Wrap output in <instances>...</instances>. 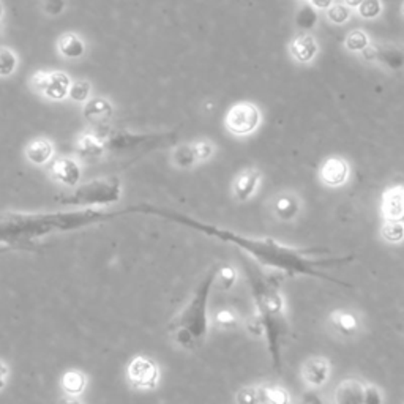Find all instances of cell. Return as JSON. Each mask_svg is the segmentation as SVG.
<instances>
[{"mask_svg": "<svg viewBox=\"0 0 404 404\" xmlns=\"http://www.w3.org/2000/svg\"><path fill=\"white\" fill-rule=\"evenodd\" d=\"M59 52L66 59H79L85 54V43L76 33H65L57 43Z\"/></svg>", "mask_w": 404, "mask_h": 404, "instance_id": "obj_17", "label": "cell"}, {"mask_svg": "<svg viewBox=\"0 0 404 404\" xmlns=\"http://www.w3.org/2000/svg\"><path fill=\"white\" fill-rule=\"evenodd\" d=\"M349 177V165L341 157H330L321 167V180L328 186H341Z\"/></svg>", "mask_w": 404, "mask_h": 404, "instance_id": "obj_9", "label": "cell"}, {"mask_svg": "<svg viewBox=\"0 0 404 404\" xmlns=\"http://www.w3.org/2000/svg\"><path fill=\"white\" fill-rule=\"evenodd\" d=\"M172 161L174 165L177 167H182V170H188L198 163L196 153H194L193 144L191 145H180L176 149V152L172 153Z\"/></svg>", "mask_w": 404, "mask_h": 404, "instance_id": "obj_18", "label": "cell"}, {"mask_svg": "<svg viewBox=\"0 0 404 404\" xmlns=\"http://www.w3.org/2000/svg\"><path fill=\"white\" fill-rule=\"evenodd\" d=\"M347 8H359L363 0H343Z\"/></svg>", "mask_w": 404, "mask_h": 404, "instance_id": "obj_38", "label": "cell"}, {"mask_svg": "<svg viewBox=\"0 0 404 404\" xmlns=\"http://www.w3.org/2000/svg\"><path fill=\"white\" fill-rule=\"evenodd\" d=\"M262 120L261 109L250 101L234 105L225 117L226 130L234 136H248L258 130Z\"/></svg>", "mask_w": 404, "mask_h": 404, "instance_id": "obj_1", "label": "cell"}, {"mask_svg": "<svg viewBox=\"0 0 404 404\" xmlns=\"http://www.w3.org/2000/svg\"><path fill=\"white\" fill-rule=\"evenodd\" d=\"M299 199L294 194H280L273 202V212L283 221H292L299 213Z\"/></svg>", "mask_w": 404, "mask_h": 404, "instance_id": "obj_16", "label": "cell"}, {"mask_svg": "<svg viewBox=\"0 0 404 404\" xmlns=\"http://www.w3.org/2000/svg\"><path fill=\"white\" fill-rule=\"evenodd\" d=\"M382 11H384L382 0H363L359 8H357L359 16L362 19H365V21L378 19L382 15Z\"/></svg>", "mask_w": 404, "mask_h": 404, "instance_id": "obj_21", "label": "cell"}, {"mask_svg": "<svg viewBox=\"0 0 404 404\" xmlns=\"http://www.w3.org/2000/svg\"><path fill=\"white\" fill-rule=\"evenodd\" d=\"M60 387H62L65 395L81 396L85 392L87 387L85 374L79 372V369H70V372H66L62 376V379H60Z\"/></svg>", "mask_w": 404, "mask_h": 404, "instance_id": "obj_15", "label": "cell"}, {"mask_svg": "<svg viewBox=\"0 0 404 404\" xmlns=\"http://www.w3.org/2000/svg\"><path fill=\"white\" fill-rule=\"evenodd\" d=\"M360 54H362V59L365 60V62L373 64L374 60H379V49L373 44H368L367 48L363 49Z\"/></svg>", "mask_w": 404, "mask_h": 404, "instance_id": "obj_32", "label": "cell"}, {"mask_svg": "<svg viewBox=\"0 0 404 404\" xmlns=\"http://www.w3.org/2000/svg\"><path fill=\"white\" fill-rule=\"evenodd\" d=\"M51 177L59 185L66 188H76L81 184L83 177V170H81L79 161L70 157L59 158L51 166Z\"/></svg>", "mask_w": 404, "mask_h": 404, "instance_id": "obj_6", "label": "cell"}, {"mask_svg": "<svg viewBox=\"0 0 404 404\" xmlns=\"http://www.w3.org/2000/svg\"><path fill=\"white\" fill-rule=\"evenodd\" d=\"M382 215L387 221L404 223V185H395L382 196Z\"/></svg>", "mask_w": 404, "mask_h": 404, "instance_id": "obj_7", "label": "cell"}, {"mask_svg": "<svg viewBox=\"0 0 404 404\" xmlns=\"http://www.w3.org/2000/svg\"><path fill=\"white\" fill-rule=\"evenodd\" d=\"M363 398H365V387L354 379L341 382L335 393L336 404H365Z\"/></svg>", "mask_w": 404, "mask_h": 404, "instance_id": "obj_14", "label": "cell"}, {"mask_svg": "<svg viewBox=\"0 0 404 404\" xmlns=\"http://www.w3.org/2000/svg\"><path fill=\"white\" fill-rule=\"evenodd\" d=\"M59 404H83L81 403V400L78 398V396H69L66 395L65 398H62L59 401Z\"/></svg>", "mask_w": 404, "mask_h": 404, "instance_id": "obj_37", "label": "cell"}, {"mask_svg": "<svg viewBox=\"0 0 404 404\" xmlns=\"http://www.w3.org/2000/svg\"><path fill=\"white\" fill-rule=\"evenodd\" d=\"M401 15H403V16H404V2H403V4H401Z\"/></svg>", "mask_w": 404, "mask_h": 404, "instance_id": "obj_40", "label": "cell"}, {"mask_svg": "<svg viewBox=\"0 0 404 404\" xmlns=\"http://www.w3.org/2000/svg\"><path fill=\"white\" fill-rule=\"evenodd\" d=\"M126 379L136 390H153L160 381L158 365L149 357H134L126 368Z\"/></svg>", "mask_w": 404, "mask_h": 404, "instance_id": "obj_3", "label": "cell"}, {"mask_svg": "<svg viewBox=\"0 0 404 404\" xmlns=\"http://www.w3.org/2000/svg\"><path fill=\"white\" fill-rule=\"evenodd\" d=\"M369 44V37L367 32H363L362 29H354L347 33V37L345 40V48L349 52H362Z\"/></svg>", "mask_w": 404, "mask_h": 404, "instance_id": "obj_19", "label": "cell"}, {"mask_svg": "<svg viewBox=\"0 0 404 404\" xmlns=\"http://www.w3.org/2000/svg\"><path fill=\"white\" fill-rule=\"evenodd\" d=\"M220 277H221V281L225 283L226 286H231L232 283L235 281V272L232 271V268H229V267H225L223 271H221L220 273Z\"/></svg>", "mask_w": 404, "mask_h": 404, "instance_id": "obj_33", "label": "cell"}, {"mask_svg": "<svg viewBox=\"0 0 404 404\" xmlns=\"http://www.w3.org/2000/svg\"><path fill=\"white\" fill-rule=\"evenodd\" d=\"M0 35H2V24H0Z\"/></svg>", "mask_w": 404, "mask_h": 404, "instance_id": "obj_41", "label": "cell"}, {"mask_svg": "<svg viewBox=\"0 0 404 404\" xmlns=\"http://www.w3.org/2000/svg\"><path fill=\"white\" fill-rule=\"evenodd\" d=\"M302 376L307 384L313 387H321L327 382L330 376V368L326 359L316 357V359H309L302 369Z\"/></svg>", "mask_w": 404, "mask_h": 404, "instance_id": "obj_12", "label": "cell"}, {"mask_svg": "<svg viewBox=\"0 0 404 404\" xmlns=\"http://www.w3.org/2000/svg\"><path fill=\"white\" fill-rule=\"evenodd\" d=\"M8 376H10V369L6 367V363L0 362V390H4L6 382H8Z\"/></svg>", "mask_w": 404, "mask_h": 404, "instance_id": "obj_35", "label": "cell"}, {"mask_svg": "<svg viewBox=\"0 0 404 404\" xmlns=\"http://www.w3.org/2000/svg\"><path fill=\"white\" fill-rule=\"evenodd\" d=\"M90 95V84L87 81H76L70 85L69 97L73 101H79V103H84V101L89 100Z\"/></svg>", "mask_w": 404, "mask_h": 404, "instance_id": "obj_27", "label": "cell"}, {"mask_svg": "<svg viewBox=\"0 0 404 404\" xmlns=\"http://www.w3.org/2000/svg\"><path fill=\"white\" fill-rule=\"evenodd\" d=\"M332 318L335 321V326L338 327L341 332L351 333L357 328V319H355V316L351 313L340 311V313H335Z\"/></svg>", "mask_w": 404, "mask_h": 404, "instance_id": "obj_26", "label": "cell"}, {"mask_svg": "<svg viewBox=\"0 0 404 404\" xmlns=\"http://www.w3.org/2000/svg\"><path fill=\"white\" fill-rule=\"evenodd\" d=\"M261 182V172L256 170H245L242 171L237 177L234 180L232 191L234 196L239 201H246L250 199L253 194L256 193Z\"/></svg>", "mask_w": 404, "mask_h": 404, "instance_id": "obj_11", "label": "cell"}, {"mask_svg": "<svg viewBox=\"0 0 404 404\" xmlns=\"http://www.w3.org/2000/svg\"><path fill=\"white\" fill-rule=\"evenodd\" d=\"M289 56L299 65H308L318 57L319 44L309 32H300L289 43Z\"/></svg>", "mask_w": 404, "mask_h": 404, "instance_id": "obj_5", "label": "cell"}, {"mask_svg": "<svg viewBox=\"0 0 404 404\" xmlns=\"http://www.w3.org/2000/svg\"><path fill=\"white\" fill-rule=\"evenodd\" d=\"M4 16V6H2V2H0V19H2Z\"/></svg>", "mask_w": 404, "mask_h": 404, "instance_id": "obj_39", "label": "cell"}, {"mask_svg": "<svg viewBox=\"0 0 404 404\" xmlns=\"http://www.w3.org/2000/svg\"><path fill=\"white\" fill-rule=\"evenodd\" d=\"M326 16L328 19V23H332L335 25H343L351 19V8H347L345 4H333L326 11Z\"/></svg>", "mask_w": 404, "mask_h": 404, "instance_id": "obj_22", "label": "cell"}, {"mask_svg": "<svg viewBox=\"0 0 404 404\" xmlns=\"http://www.w3.org/2000/svg\"><path fill=\"white\" fill-rule=\"evenodd\" d=\"M363 403L365 404H381L382 396L378 392V388L373 387V386L365 387V398H363Z\"/></svg>", "mask_w": 404, "mask_h": 404, "instance_id": "obj_31", "label": "cell"}, {"mask_svg": "<svg viewBox=\"0 0 404 404\" xmlns=\"http://www.w3.org/2000/svg\"><path fill=\"white\" fill-rule=\"evenodd\" d=\"M65 10V0H46L44 11L51 16H57Z\"/></svg>", "mask_w": 404, "mask_h": 404, "instance_id": "obj_30", "label": "cell"}, {"mask_svg": "<svg viewBox=\"0 0 404 404\" xmlns=\"http://www.w3.org/2000/svg\"><path fill=\"white\" fill-rule=\"evenodd\" d=\"M84 117L95 128L107 126L114 117V106L106 98H92L85 101Z\"/></svg>", "mask_w": 404, "mask_h": 404, "instance_id": "obj_8", "label": "cell"}, {"mask_svg": "<svg viewBox=\"0 0 404 404\" xmlns=\"http://www.w3.org/2000/svg\"><path fill=\"white\" fill-rule=\"evenodd\" d=\"M32 89L52 101H62L69 97L71 81L64 71H37L30 79Z\"/></svg>", "mask_w": 404, "mask_h": 404, "instance_id": "obj_2", "label": "cell"}, {"mask_svg": "<svg viewBox=\"0 0 404 404\" xmlns=\"http://www.w3.org/2000/svg\"><path fill=\"white\" fill-rule=\"evenodd\" d=\"M261 392L256 388H244L237 393L239 404H259L261 403Z\"/></svg>", "mask_w": 404, "mask_h": 404, "instance_id": "obj_29", "label": "cell"}, {"mask_svg": "<svg viewBox=\"0 0 404 404\" xmlns=\"http://www.w3.org/2000/svg\"><path fill=\"white\" fill-rule=\"evenodd\" d=\"M382 237L390 244H398L404 239V223L400 221H386L382 226Z\"/></svg>", "mask_w": 404, "mask_h": 404, "instance_id": "obj_25", "label": "cell"}, {"mask_svg": "<svg viewBox=\"0 0 404 404\" xmlns=\"http://www.w3.org/2000/svg\"><path fill=\"white\" fill-rule=\"evenodd\" d=\"M262 400L267 401L268 404H289V395L285 388L281 387H264L259 390Z\"/></svg>", "mask_w": 404, "mask_h": 404, "instance_id": "obj_24", "label": "cell"}, {"mask_svg": "<svg viewBox=\"0 0 404 404\" xmlns=\"http://www.w3.org/2000/svg\"><path fill=\"white\" fill-rule=\"evenodd\" d=\"M309 2H311V6L314 10L327 11L330 6L335 4V0H309Z\"/></svg>", "mask_w": 404, "mask_h": 404, "instance_id": "obj_34", "label": "cell"}, {"mask_svg": "<svg viewBox=\"0 0 404 404\" xmlns=\"http://www.w3.org/2000/svg\"><path fill=\"white\" fill-rule=\"evenodd\" d=\"M52 157H54V145L51 141H48L46 138L33 139L25 147V158L29 160V163L35 166H43L46 163H49Z\"/></svg>", "mask_w": 404, "mask_h": 404, "instance_id": "obj_13", "label": "cell"}, {"mask_svg": "<svg viewBox=\"0 0 404 404\" xmlns=\"http://www.w3.org/2000/svg\"><path fill=\"white\" fill-rule=\"evenodd\" d=\"M300 2H307V0H300Z\"/></svg>", "mask_w": 404, "mask_h": 404, "instance_id": "obj_42", "label": "cell"}, {"mask_svg": "<svg viewBox=\"0 0 404 404\" xmlns=\"http://www.w3.org/2000/svg\"><path fill=\"white\" fill-rule=\"evenodd\" d=\"M75 201L84 204H92V202H112L117 201L120 196V182L117 179H98L92 180L79 188L75 194Z\"/></svg>", "mask_w": 404, "mask_h": 404, "instance_id": "obj_4", "label": "cell"}, {"mask_svg": "<svg viewBox=\"0 0 404 404\" xmlns=\"http://www.w3.org/2000/svg\"><path fill=\"white\" fill-rule=\"evenodd\" d=\"M295 23H297L302 30H311L314 29L316 23H318V13H316L311 5L302 6L297 13V18H295Z\"/></svg>", "mask_w": 404, "mask_h": 404, "instance_id": "obj_23", "label": "cell"}, {"mask_svg": "<svg viewBox=\"0 0 404 404\" xmlns=\"http://www.w3.org/2000/svg\"><path fill=\"white\" fill-rule=\"evenodd\" d=\"M18 69V56L8 48H0V78H8Z\"/></svg>", "mask_w": 404, "mask_h": 404, "instance_id": "obj_20", "label": "cell"}, {"mask_svg": "<svg viewBox=\"0 0 404 404\" xmlns=\"http://www.w3.org/2000/svg\"><path fill=\"white\" fill-rule=\"evenodd\" d=\"M194 153H196L198 161H206L213 155L215 147L210 141H198L196 144H193Z\"/></svg>", "mask_w": 404, "mask_h": 404, "instance_id": "obj_28", "label": "cell"}, {"mask_svg": "<svg viewBox=\"0 0 404 404\" xmlns=\"http://www.w3.org/2000/svg\"><path fill=\"white\" fill-rule=\"evenodd\" d=\"M76 152L83 160L92 161L100 160L106 153V147L103 141L95 131L81 134L76 143Z\"/></svg>", "mask_w": 404, "mask_h": 404, "instance_id": "obj_10", "label": "cell"}, {"mask_svg": "<svg viewBox=\"0 0 404 404\" xmlns=\"http://www.w3.org/2000/svg\"><path fill=\"white\" fill-rule=\"evenodd\" d=\"M218 322L223 326H231L235 322V316L231 311H221L218 314Z\"/></svg>", "mask_w": 404, "mask_h": 404, "instance_id": "obj_36", "label": "cell"}]
</instances>
